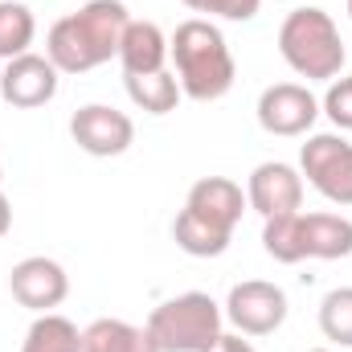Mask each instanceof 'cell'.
Returning <instances> with one entry per match:
<instances>
[{
    "label": "cell",
    "mask_w": 352,
    "mask_h": 352,
    "mask_svg": "<svg viewBox=\"0 0 352 352\" xmlns=\"http://www.w3.org/2000/svg\"><path fill=\"white\" fill-rule=\"evenodd\" d=\"M127 4L123 0H90L78 12L54 21L45 37V58L62 74H87L94 66L119 58V41L127 29Z\"/></svg>",
    "instance_id": "obj_1"
},
{
    "label": "cell",
    "mask_w": 352,
    "mask_h": 352,
    "mask_svg": "<svg viewBox=\"0 0 352 352\" xmlns=\"http://www.w3.org/2000/svg\"><path fill=\"white\" fill-rule=\"evenodd\" d=\"M168 54L176 62V82L188 98L197 102H217L226 98L234 78H238V66H234V54L221 37V29L213 21H180L168 41Z\"/></svg>",
    "instance_id": "obj_2"
},
{
    "label": "cell",
    "mask_w": 352,
    "mask_h": 352,
    "mask_svg": "<svg viewBox=\"0 0 352 352\" xmlns=\"http://www.w3.org/2000/svg\"><path fill=\"white\" fill-rule=\"evenodd\" d=\"M263 246L274 263H303V258H349L352 221L340 213H283L266 217Z\"/></svg>",
    "instance_id": "obj_3"
},
{
    "label": "cell",
    "mask_w": 352,
    "mask_h": 352,
    "mask_svg": "<svg viewBox=\"0 0 352 352\" xmlns=\"http://www.w3.org/2000/svg\"><path fill=\"white\" fill-rule=\"evenodd\" d=\"M278 54L307 82H332L344 70V58H349L336 21L324 8H311V4L295 8L283 21V29H278Z\"/></svg>",
    "instance_id": "obj_4"
},
{
    "label": "cell",
    "mask_w": 352,
    "mask_h": 352,
    "mask_svg": "<svg viewBox=\"0 0 352 352\" xmlns=\"http://www.w3.org/2000/svg\"><path fill=\"white\" fill-rule=\"evenodd\" d=\"M226 311L205 291H184L176 299H164L148 316V336L160 352H205L221 336Z\"/></svg>",
    "instance_id": "obj_5"
},
{
    "label": "cell",
    "mask_w": 352,
    "mask_h": 352,
    "mask_svg": "<svg viewBox=\"0 0 352 352\" xmlns=\"http://www.w3.org/2000/svg\"><path fill=\"white\" fill-rule=\"evenodd\" d=\"M299 168L320 197L332 205H352V144L344 135H311L299 148Z\"/></svg>",
    "instance_id": "obj_6"
},
{
    "label": "cell",
    "mask_w": 352,
    "mask_h": 352,
    "mask_svg": "<svg viewBox=\"0 0 352 352\" xmlns=\"http://www.w3.org/2000/svg\"><path fill=\"white\" fill-rule=\"evenodd\" d=\"M226 320L242 336H270L287 320V295H283V287H274L266 278H246V283H238L230 291Z\"/></svg>",
    "instance_id": "obj_7"
},
{
    "label": "cell",
    "mask_w": 352,
    "mask_h": 352,
    "mask_svg": "<svg viewBox=\"0 0 352 352\" xmlns=\"http://www.w3.org/2000/svg\"><path fill=\"white\" fill-rule=\"evenodd\" d=\"M70 135L90 156H123L131 148V140H135V123L123 111L107 107V102H87V107L74 111Z\"/></svg>",
    "instance_id": "obj_8"
},
{
    "label": "cell",
    "mask_w": 352,
    "mask_h": 352,
    "mask_svg": "<svg viewBox=\"0 0 352 352\" xmlns=\"http://www.w3.org/2000/svg\"><path fill=\"white\" fill-rule=\"evenodd\" d=\"M320 115L316 94L299 82H274L258 94V123L270 135H303Z\"/></svg>",
    "instance_id": "obj_9"
},
{
    "label": "cell",
    "mask_w": 352,
    "mask_h": 352,
    "mask_svg": "<svg viewBox=\"0 0 352 352\" xmlns=\"http://www.w3.org/2000/svg\"><path fill=\"white\" fill-rule=\"evenodd\" d=\"M246 205L263 217H283V213H299L303 205V176L283 160H266L258 164L246 180Z\"/></svg>",
    "instance_id": "obj_10"
},
{
    "label": "cell",
    "mask_w": 352,
    "mask_h": 352,
    "mask_svg": "<svg viewBox=\"0 0 352 352\" xmlns=\"http://www.w3.org/2000/svg\"><path fill=\"white\" fill-rule=\"evenodd\" d=\"M58 66L41 54H21L4 66L0 74V94L8 107H21V111H33V107H45L54 94H58Z\"/></svg>",
    "instance_id": "obj_11"
},
{
    "label": "cell",
    "mask_w": 352,
    "mask_h": 352,
    "mask_svg": "<svg viewBox=\"0 0 352 352\" xmlns=\"http://www.w3.org/2000/svg\"><path fill=\"white\" fill-rule=\"evenodd\" d=\"M8 291H12V299L21 307L50 311V307H58L70 295V274L54 258H41V254L37 258H21L12 266V274H8Z\"/></svg>",
    "instance_id": "obj_12"
},
{
    "label": "cell",
    "mask_w": 352,
    "mask_h": 352,
    "mask_svg": "<svg viewBox=\"0 0 352 352\" xmlns=\"http://www.w3.org/2000/svg\"><path fill=\"white\" fill-rule=\"evenodd\" d=\"M184 213H192L197 221L221 230L234 238V226L242 221L246 213V197H242V184L230 180V176H201L192 188H188V201H184Z\"/></svg>",
    "instance_id": "obj_13"
},
{
    "label": "cell",
    "mask_w": 352,
    "mask_h": 352,
    "mask_svg": "<svg viewBox=\"0 0 352 352\" xmlns=\"http://www.w3.org/2000/svg\"><path fill=\"white\" fill-rule=\"evenodd\" d=\"M168 58V37L152 21H127L123 41H119V62L123 74H160Z\"/></svg>",
    "instance_id": "obj_14"
},
{
    "label": "cell",
    "mask_w": 352,
    "mask_h": 352,
    "mask_svg": "<svg viewBox=\"0 0 352 352\" xmlns=\"http://www.w3.org/2000/svg\"><path fill=\"white\" fill-rule=\"evenodd\" d=\"M82 352H160L148 328H135L127 320H94L82 332Z\"/></svg>",
    "instance_id": "obj_15"
},
{
    "label": "cell",
    "mask_w": 352,
    "mask_h": 352,
    "mask_svg": "<svg viewBox=\"0 0 352 352\" xmlns=\"http://www.w3.org/2000/svg\"><path fill=\"white\" fill-rule=\"evenodd\" d=\"M21 352H82V332H78L66 316L41 311V316L29 324Z\"/></svg>",
    "instance_id": "obj_16"
},
{
    "label": "cell",
    "mask_w": 352,
    "mask_h": 352,
    "mask_svg": "<svg viewBox=\"0 0 352 352\" xmlns=\"http://www.w3.org/2000/svg\"><path fill=\"white\" fill-rule=\"evenodd\" d=\"M127 94H131V102L140 107V111H148V115H168L176 111V102H180V82H176V74L168 70H160V74H127Z\"/></svg>",
    "instance_id": "obj_17"
},
{
    "label": "cell",
    "mask_w": 352,
    "mask_h": 352,
    "mask_svg": "<svg viewBox=\"0 0 352 352\" xmlns=\"http://www.w3.org/2000/svg\"><path fill=\"white\" fill-rule=\"evenodd\" d=\"M33 37H37L33 8L21 4V0H0V58L12 62V58L29 54Z\"/></svg>",
    "instance_id": "obj_18"
},
{
    "label": "cell",
    "mask_w": 352,
    "mask_h": 352,
    "mask_svg": "<svg viewBox=\"0 0 352 352\" xmlns=\"http://www.w3.org/2000/svg\"><path fill=\"white\" fill-rule=\"evenodd\" d=\"M173 238H176V246H180L184 254H192V258H217V254L230 250V234H221V230L197 221V217L184 213V209L176 213V221H173Z\"/></svg>",
    "instance_id": "obj_19"
},
{
    "label": "cell",
    "mask_w": 352,
    "mask_h": 352,
    "mask_svg": "<svg viewBox=\"0 0 352 352\" xmlns=\"http://www.w3.org/2000/svg\"><path fill=\"white\" fill-rule=\"evenodd\" d=\"M320 332L340 344V349H352V287H336L324 295L320 303Z\"/></svg>",
    "instance_id": "obj_20"
},
{
    "label": "cell",
    "mask_w": 352,
    "mask_h": 352,
    "mask_svg": "<svg viewBox=\"0 0 352 352\" xmlns=\"http://www.w3.org/2000/svg\"><path fill=\"white\" fill-rule=\"evenodd\" d=\"M324 115L340 131H352V74L349 78H332V87L324 94Z\"/></svg>",
    "instance_id": "obj_21"
},
{
    "label": "cell",
    "mask_w": 352,
    "mask_h": 352,
    "mask_svg": "<svg viewBox=\"0 0 352 352\" xmlns=\"http://www.w3.org/2000/svg\"><path fill=\"white\" fill-rule=\"evenodd\" d=\"M184 8L209 12V16H226V21H250V16H258L263 0H184Z\"/></svg>",
    "instance_id": "obj_22"
},
{
    "label": "cell",
    "mask_w": 352,
    "mask_h": 352,
    "mask_svg": "<svg viewBox=\"0 0 352 352\" xmlns=\"http://www.w3.org/2000/svg\"><path fill=\"white\" fill-rule=\"evenodd\" d=\"M205 352H254V344L242 340V332H221L213 340V349H205Z\"/></svg>",
    "instance_id": "obj_23"
},
{
    "label": "cell",
    "mask_w": 352,
    "mask_h": 352,
    "mask_svg": "<svg viewBox=\"0 0 352 352\" xmlns=\"http://www.w3.org/2000/svg\"><path fill=\"white\" fill-rule=\"evenodd\" d=\"M12 230V205H8V197H4V188H0V238Z\"/></svg>",
    "instance_id": "obj_24"
},
{
    "label": "cell",
    "mask_w": 352,
    "mask_h": 352,
    "mask_svg": "<svg viewBox=\"0 0 352 352\" xmlns=\"http://www.w3.org/2000/svg\"><path fill=\"white\" fill-rule=\"evenodd\" d=\"M0 188H4V168H0Z\"/></svg>",
    "instance_id": "obj_25"
},
{
    "label": "cell",
    "mask_w": 352,
    "mask_h": 352,
    "mask_svg": "<svg viewBox=\"0 0 352 352\" xmlns=\"http://www.w3.org/2000/svg\"><path fill=\"white\" fill-rule=\"evenodd\" d=\"M349 16H352V0H349Z\"/></svg>",
    "instance_id": "obj_26"
},
{
    "label": "cell",
    "mask_w": 352,
    "mask_h": 352,
    "mask_svg": "<svg viewBox=\"0 0 352 352\" xmlns=\"http://www.w3.org/2000/svg\"><path fill=\"white\" fill-rule=\"evenodd\" d=\"M311 352H328V349H311Z\"/></svg>",
    "instance_id": "obj_27"
}]
</instances>
